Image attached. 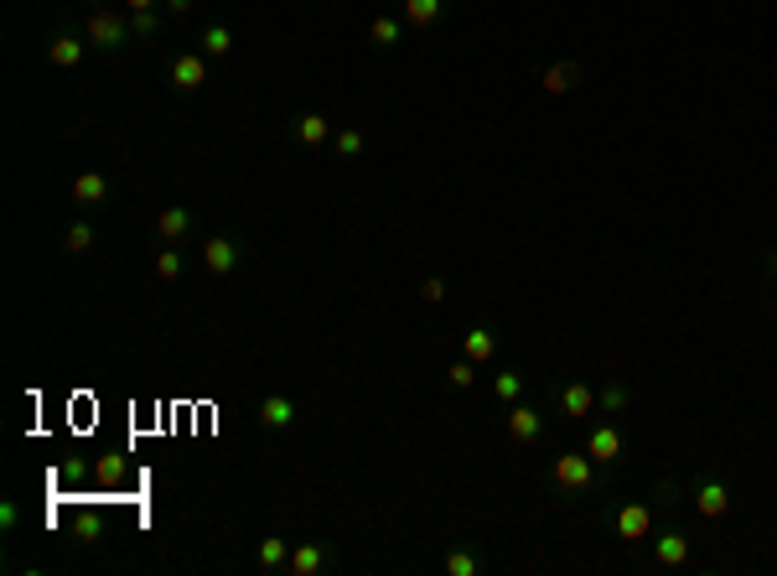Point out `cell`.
<instances>
[{"instance_id": "obj_24", "label": "cell", "mask_w": 777, "mask_h": 576, "mask_svg": "<svg viewBox=\"0 0 777 576\" xmlns=\"http://www.w3.org/2000/svg\"><path fill=\"white\" fill-rule=\"evenodd\" d=\"M73 535H78V540H83V546H89V540H98V535H104V520H98V514H89V509H83V514H73Z\"/></svg>"}, {"instance_id": "obj_20", "label": "cell", "mask_w": 777, "mask_h": 576, "mask_svg": "<svg viewBox=\"0 0 777 576\" xmlns=\"http://www.w3.org/2000/svg\"><path fill=\"white\" fill-rule=\"evenodd\" d=\"M399 31H405V21H394V16H379V21L368 26L373 47H394V42H399Z\"/></svg>"}, {"instance_id": "obj_4", "label": "cell", "mask_w": 777, "mask_h": 576, "mask_svg": "<svg viewBox=\"0 0 777 576\" xmlns=\"http://www.w3.org/2000/svg\"><path fill=\"white\" fill-rule=\"evenodd\" d=\"M585 451H591V462L617 468V462H622V431H617V426H596L591 436H585Z\"/></svg>"}, {"instance_id": "obj_33", "label": "cell", "mask_w": 777, "mask_h": 576, "mask_svg": "<svg viewBox=\"0 0 777 576\" xmlns=\"http://www.w3.org/2000/svg\"><path fill=\"white\" fill-rule=\"evenodd\" d=\"M420 297L431 301V306H436V301H446V280H440V276H431L425 286H420Z\"/></svg>"}, {"instance_id": "obj_25", "label": "cell", "mask_w": 777, "mask_h": 576, "mask_svg": "<svg viewBox=\"0 0 777 576\" xmlns=\"http://www.w3.org/2000/svg\"><path fill=\"white\" fill-rule=\"evenodd\" d=\"M89 245H94V228H89V224H68V234H63V250L83 254Z\"/></svg>"}, {"instance_id": "obj_22", "label": "cell", "mask_w": 777, "mask_h": 576, "mask_svg": "<svg viewBox=\"0 0 777 576\" xmlns=\"http://www.w3.org/2000/svg\"><path fill=\"white\" fill-rule=\"evenodd\" d=\"M228 47H234V37H228V26H223V21L202 31V57H223Z\"/></svg>"}, {"instance_id": "obj_31", "label": "cell", "mask_w": 777, "mask_h": 576, "mask_svg": "<svg viewBox=\"0 0 777 576\" xmlns=\"http://www.w3.org/2000/svg\"><path fill=\"white\" fill-rule=\"evenodd\" d=\"M156 26H161V16H156V11H135V21H130V31H141V37H150Z\"/></svg>"}, {"instance_id": "obj_8", "label": "cell", "mask_w": 777, "mask_h": 576, "mask_svg": "<svg viewBox=\"0 0 777 576\" xmlns=\"http://www.w3.org/2000/svg\"><path fill=\"white\" fill-rule=\"evenodd\" d=\"M653 561H658V566H684V561H689V535L663 529V535L653 540Z\"/></svg>"}, {"instance_id": "obj_19", "label": "cell", "mask_w": 777, "mask_h": 576, "mask_svg": "<svg viewBox=\"0 0 777 576\" xmlns=\"http://www.w3.org/2000/svg\"><path fill=\"white\" fill-rule=\"evenodd\" d=\"M260 566H265V572L291 566V546H286V540H260Z\"/></svg>"}, {"instance_id": "obj_3", "label": "cell", "mask_w": 777, "mask_h": 576, "mask_svg": "<svg viewBox=\"0 0 777 576\" xmlns=\"http://www.w3.org/2000/svg\"><path fill=\"white\" fill-rule=\"evenodd\" d=\"M508 436L518 442V447L539 442V436H544V416H539L534 405H518V400H513V410H508Z\"/></svg>"}, {"instance_id": "obj_29", "label": "cell", "mask_w": 777, "mask_h": 576, "mask_svg": "<svg viewBox=\"0 0 777 576\" xmlns=\"http://www.w3.org/2000/svg\"><path fill=\"white\" fill-rule=\"evenodd\" d=\"M492 390H498V400H518V395H524V379H518V374H498V379H492Z\"/></svg>"}, {"instance_id": "obj_9", "label": "cell", "mask_w": 777, "mask_h": 576, "mask_svg": "<svg viewBox=\"0 0 777 576\" xmlns=\"http://www.w3.org/2000/svg\"><path fill=\"white\" fill-rule=\"evenodd\" d=\"M202 265H208L213 276H228V271L239 265V245H234V239H208V245H202Z\"/></svg>"}, {"instance_id": "obj_1", "label": "cell", "mask_w": 777, "mask_h": 576, "mask_svg": "<svg viewBox=\"0 0 777 576\" xmlns=\"http://www.w3.org/2000/svg\"><path fill=\"white\" fill-rule=\"evenodd\" d=\"M555 483L565 494H581L596 483V462H591V451H559L555 457Z\"/></svg>"}, {"instance_id": "obj_32", "label": "cell", "mask_w": 777, "mask_h": 576, "mask_svg": "<svg viewBox=\"0 0 777 576\" xmlns=\"http://www.w3.org/2000/svg\"><path fill=\"white\" fill-rule=\"evenodd\" d=\"M337 150H342V156H358V150H363V135H358V130H342Z\"/></svg>"}, {"instance_id": "obj_28", "label": "cell", "mask_w": 777, "mask_h": 576, "mask_svg": "<svg viewBox=\"0 0 777 576\" xmlns=\"http://www.w3.org/2000/svg\"><path fill=\"white\" fill-rule=\"evenodd\" d=\"M156 276L176 280V276H182V254H176V250H156Z\"/></svg>"}, {"instance_id": "obj_7", "label": "cell", "mask_w": 777, "mask_h": 576, "mask_svg": "<svg viewBox=\"0 0 777 576\" xmlns=\"http://www.w3.org/2000/svg\"><path fill=\"white\" fill-rule=\"evenodd\" d=\"M124 37H130V26H124L120 16H109V11H94V16H89V42H98V47L115 52Z\"/></svg>"}, {"instance_id": "obj_15", "label": "cell", "mask_w": 777, "mask_h": 576, "mask_svg": "<svg viewBox=\"0 0 777 576\" xmlns=\"http://www.w3.org/2000/svg\"><path fill=\"white\" fill-rule=\"evenodd\" d=\"M440 11H446V0H405V21L410 26H436Z\"/></svg>"}, {"instance_id": "obj_14", "label": "cell", "mask_w": 777, "mask_h": 576, "mask_svg": "<svg viewBox=\"0 0 777 576\" xmlns=\"http://www.w3.org/2000/svg\"><path fill=\"white\" fill-rule=\"evenodd\" d=\"M539 83H544V94H570V89L581 83V68H576V63H555Z\"/></svg>"}, {"instance_id": "obj_26", "label": "cell", "mask_w": 777, "mask_h": 576, "mask_svg": "<svg viewBox=\"0 0 777 576\" xmlns=\"http://www.w3.org/2000/svg\"><path fill=\"white\" fill-rule=\"evenodd\" d=\"M446 572L451 576H477L482 566H477V555H466V551H446Z\"/></svg>"}, {"instance_id": "obj_10", "label": "cell", "mask_w": 777, "mask_h": 576, "mask_svg": "<svg viewBox=\"0 0 777 576\" xmlns=\"http://www.w3.org/2000/svg\"><path fill=\"white\" fill-rule=\"evenodd\" d=\"M591 405H596V390H591V384H565V390H559V410H565L570 421H585Z\"/></svg>"}, {"instance_id": "obj_16", "label": "cell", "mask_w": 777, "mask_h": 576, "mask_svg": "<svg viewBox=\"0 0 777 576\" xmlns=\"http://www.w3.org/2000/svg\"><path fill=\"white\" fill-rule=\"evenodd\" d=\"M321 566H327V551H321V546H295L291 551V572L295 576H316Z\"/></svg>"}, {"instance_id": "obj_17", "label": "cell", "mask_w": 777, "mask_h": 576, "mask_svg": "<svg viewBox=\"0 0 777 576\" xmlns=\"http://www.w3.org/2000/svg\"><path fill=\"white\" fill-rule=\"evenodd\" d=\"M47 57L57 68H78V63H83V42H78V37H52Z\"/></svg>"}, {"instance_id": "obj_35", "label": "cell", "mask_w": 777, "mask_h": 576, "mask_svg": "<svg viewBox=\"0 0 777 576\" xmlns=\"http://www.w3.org/2000/svg\"><path fill=\"white\" fill-rule=\"evenodd\" d=\"M124 5H130V11H150V5H156V0H124Z\"/></svg>"}, {"instance_id": "obj_36", "label": "cell", "mask_w": 777, "mask_h": 576, "mask_svg": "<svg viewBox=\"0 0 777 576\" xmlns=\"http://www.w3.org/2000/svg\"><path fill=\"white\" fill-rule=\"evenodd\" d=\"M773 265H777V260H773Z\"/></svg>"}, {"instance_id": "obj_18", "label": "cell", "mask_w": 777, "mask_h": 576, "mask_svg": "<svg viewBox=\"0 0 777 576\" xmlns=\"http://www.w3.org/2000/svg\"><path fill=\"white\" fill-rule=\"evenodd\" d=\"M104 193H109V182L98 172H78L73 176V198L78 202H104Z\"/></svg>"}, {"instance_id": "obj_11", "label": "cell", "mask_w": 777, "mask_h": 576, "mask_svg": "<svg viewBox=\"0 0 777 576\" xmlns=\"http://www.w3.org/2000/svg\"><path fill=\"white\" fill-rule=\"evenodd\" d=\"M187 228H192V213H187V208H161V213H156V239H166V245L182 239Z\"/></svg>"}, {"instance_id": "obj_23", "label": "cell", "mask_w": 777, "mask_h": 576, "mask_svg": "<svg viewBox=\"0 0 777 576\" xmlns=\"http://www.w3.org/2000/svg\"><path fill=\"white\" fill-rule=\"evenodd\" d=\"M295 135H301V141H306V146H321V141H327V135H332V125H327V120H321V115H306V120H301V125H295Z\"/></svg>"}, {"instance_id": "obj_12", "label": "cell", "mask_w": 777, "mask_h": 576, "mask_svg": "<svg viewBox=\"0 0 777 576\" xmlns=\"http://www.w3.org/2000/svg\"><path fill=\"white\" fill-rule=\"evenodd\" d=\"M260 421H265L269 431H286V426L295 421V405L286 400V395H269V400L260 405Z\"/></svg>"}, {"instance_id": "obj_6", "label": "cell", "mask_w": 777, "mask_h": 576, "mask_svg": "<svg viewBox=\"0 0 777 576\" xmlns=\"http://www.w3.org/2000/svg\"><path fill=\"white\" fill-rule=\"evenodd\" d=\"M171 83L187 89V94L202 89V83H208V57H202V52H182V57L171 63Z\"/></svg>"}, {"instance_id": "obj_2", "label": "cell", "mask_w": 777, "mask_h": 576, "mask_svg": "<svg viewBox=\"0 0 777 576\" xmlns=\"http://www.w3.org/2000/svg\"><path fill=\"white\" fill-rule=\"evenodd\" d=\"M611 529H617V540H648L653 535V509L648 503H622L611 514Z\"/></svg>"}, {"instance_id": "obj_34", "label": "cell", "mask_w": 777, "mask_h": 576, "mask_svg": "<svg viewBox=\"0 0 777 576\" xmlns=\"http://www.w3.org/2000/svg\"><path fill=\"white\" fill-rule=\"evenodd\" d=\"M166 5L176 11V16H182V11H192V0H166Z\"/></svg>"}, {"instance_id": "obj_5", "label": "cell", "mask_w": 777, "mask_h": 576, "mask_svg": "<svg viewBox=\"0 0 777 576\" xmlns=\"http://www.w3.org/2000/svg\"><path fill=\"white\" fill-rule=\"evenodd\" d=\"M730 509V488L721 483V477H704L700 488H695V514H704V520H721Z\"/></svg>"}, {"instance_id": "obj_30", "label": "cell", "mask_w": 777, "mask_h": 576, "mask_svg": "<svg viewBox=\"0 0 777 576\" xmlns=\"http://www.w3.org/2000/svg\"><path fill=\"white\" fill-rule=\"evenodd\" d=\"M94 473H98V483H124V462H120V457H104Z\"/></svg>"}, {"instance_id": "obj_21", "label": "cell", "mask_w": 777, "mask_h": 576, "mask_svg": "<svg viewBox=\"0 0 777 576\" xmlns=\"http://www.w3.org/2000/svg\"><path fill=\"white\" fill-rule=\"evenodd\" d=\"M596 405H602L607 416H617V410L628 405V384H622V379H611V384H602V390H596Z\"/></svg>"}, {"instance_id": "obj_13", "label": "cell", "mask_w": 777, "mask_h": 576, "mask_svg": "<svg viewBox=\"0 0 777 576\" xmlns=\"http://www.w3.org/2000/svg\"><path fill=\"white\" fill-rule=\"evenodd\" d=\"M462 353H466V358H472V364H487V358L498 353V338H492L487 327H472V332H466V338H462Z\"/></svg>"}, {"instance_id": "obj_27", "label": "cell", "mask_w": 777, "mask_h": 576, "mask_svg": "<svg viewBox=\"0 0 777 576\" xmlns=\"http://www.w3.org/2000/svg\"><path fill=\"white\" fill-rule=\"evenodd\" d=\"M446 379H451V390H466V384L477 379V364H472V358H457V364L446 369Z\"/></svg>"}]
</instances>
